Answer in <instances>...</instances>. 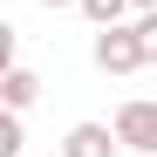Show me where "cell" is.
I'll list each match as a JSON object with an SVG mask.
<instances>
[{
	"instance_id": "52a82bcc",
	"label": "cell",
	"mask_w": 157,
	"mask_h": 157,
	"mask_svg": "<svg viewBox=\"0 0 157 157\" xmlns=\"http://www.w3.org/2000/svg\"><path fill=\"white\" fill-rule=\"evenodd\" d=\"M0 157H21V109H7V123H0Z\"/></svg>"
},
{
	"instance_id": "ba28073f",
	"label": "cell",
	"mask_w": 157,
	"mask_h": 157,
	"mask_svg": "<svg viewBox=\"0 0 157 157\" xmlns=\"http://www.w3.org/2000/svg\"><path fill=\"white\" fill-rule=\"evenodd\" d=\"M34 7H75V0H34Z\"/></svg>"
},
{
	"instance_id": "7a4b0ae2",
	"label": "cell",
	"mask_w": 157,
	"mask_h": 157,
	"mask_svg": "<svg viewBox=\"0 0 157 157\" xmlns=\"http://www.w3.org/2000/svg\"><path fill=\"white\" fill-rule=\"evenodd\" d=\"M116 137H123V150L157 157V96H130L123 102L116 109Z\"/></svg>"
},
{
	"instance_id": "277c9868",
	"label": "cell",
	"mask_w": 157,
	"mask_h": 157,
	"mask_svg": "<svg viewBox=\"0 0 157 157\" xmlns=\"http://www.w3.org/2000/svg\"><path fill=\"white\" fill-rule=\"evenodd\" d=\"M0 96H7V109H34V96H41V75L14 62L7 75H0Z\"/></svg>"
},
{
	"instance_id": "3957f363",
	"label": "cell",
	"mask_w": 157,
	"mask_h": 157,
	"mask_svg": "<svg viewBox=\"0 0 157 157\" xmlns=\"http://www.w3.org/2000/svg\"><path fill=\"white\" fill-rule=\"evenodd\" d=\"M62 157H123V137L116 123H75L62 137Z\"/></svg>"
},
{
	"instance_id": "9c48e42d",
	"label": "cell",
	"mask_w": 157,
	"mask_h": 157,
	"mask_svg": "<svg viewBox=\"0 0 157 157\" xmlns=\"http://www.w3.org/2000/svg\"><path fill=\"white\" fill-rule=\"evenodd\" d=\"M150 7H157V0H137V14H150Z\"/></svg>"
},
{
	"instance_id": "6da1fadb",
	"label": "cell",
	"mask_w": 157,
	"mask_h": 157,
	"mask_svg": "<svg viewBox=\"0 0 157 157\" xmlns=\"http://www.w3.org/2000/svg\"><path fill=\"white\" fill-rule=\"evenodd\" d=\"M96 68L102 75H137V68H150L144 62V41H137V21H116V28H96Z\"/></svg>"
},
{
	"instance_id": "5b68a950",
	"label": "cell",
	"mask_w": 157,
	"mask_h": 157,
	"mask_svg": "<svg viewBox=\"0 0 157 157\" xmlns=\"http://www.w3.org/2000/svg\"><path fill=\"white\" fill-rule=\"evenodd\" d=\"M75 7H82V14L96 21V28H116V21H123L130 7H137V0H75Z\"/></svg>"
},
{
	"instance_id": "8992f818",
	"label": "cell",
	"mask_w": 157,
	"mask_h": 157,
	"mask_svg": "<svg viewBox=\"0 0 157 157\" xmlns=\"http://www.w3.org/2000/svg\"><path fill=\"white\" fill-rule=\"evenodd\" d=\"M137 41H144V62L157 68V7H150V14H137Z\"/></svg>"
}]
</instances>
